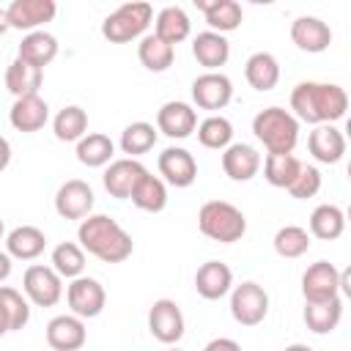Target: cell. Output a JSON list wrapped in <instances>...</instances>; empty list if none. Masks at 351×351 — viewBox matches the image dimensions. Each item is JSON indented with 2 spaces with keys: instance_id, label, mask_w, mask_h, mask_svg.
Segmentation results:
<instances>
[{
  "instance_id": "obj_30",
  "label": "cell",
  "mask_w": 351,
  "mask_h": 351,
  "mask_svg": "<svg viewBox=\"0 0 351 351\" xmlns=\"http://www.w3.org/2000/svg\"><path fill=\"white\" fill-rule=\"evenodd\" d=\"M41 82H44V71L30 66V63H25V60H19V58H14L8 63V69H5V88H8V93L14 99L38 93Z\"/></svg>"
},
{
  "instance_id": "obj_10",
  "label": "cell",
  "mask_w": 351,
  "mask_h": 351,
  "mask_svg": "<svg viewBox=\"0 0 351 351\" xmlns=\"http://www.w3.org/2000/svg\"><path fill=\"white\" fill-rule=\"evenodd\" d=\"M233 99V82L228 74L222 71H203L200 77H195L192 82V101L200 107V110H222L228 107Z\"/></svg>"
},
{
  "instance_id": "obj_32",
  "label": "cell",
  "mask_w": 351,
  "mask_h": 351,
  "mask_svg": "<svg viewBox=\"0 0 351 351\" xmlns=\"http://www.w3.org/2000/svg\"><path fill=\"white\" fill-rule=\"evenodd\" d=\"M74 154H77V162L85 165V167H104V165L112 162L115 143H112L107 134H101V132H88V134L77 143Z\"/></svg>"
},
{
  "instance_id": "obj_21",
  "label": "cell",
  "mask_w": 351,
  "mask_h": 351,
  "mask_svg": "<svg viewBox=\"0 0 351 351\" xmlns=\"http://www.w3.org/2000/svg\"><path fill=\"white\" fill-rule=\"evenodd\" d=\"M291 41L302 52H324L332 44V30L318 16H296L291 22Z\"/></svg>"
},
{
  "instance_id": "obj_49",
  "label": "cell",
  "mask_w": 351,
  "mask_h": 351,
  "mask_svg": "<svg viewBox=\"0 0 351 351\" xmlns=\"http://www.w3.org/2000/svg\"><path fill=\"white\" fill-rule=\"evenodd\" d=\"M3 236H5V225H3V219H0V241H3Z\"/></svg>"
},
{
  "instance_id": "obj_4",
  "label": "cell",
  "mask_w": 351,
  "mask_h": 351,
  "mask_svg": "<svg viewBox=\"0 0 351 351\" xmlns=\"http://www.w3.org/2000/svg\"><path fill=\"white\" fill-rule=\"evenodd\" d=\"M197 228L211 241L233 244L247 233V217L228 200H208L197 211Z\"/></svg>"
},
{
  "instance_id": "obj_5",
  "label": "cell",
  "mask_w": 351,
  "mask_h": 351,
  "mask_svg": "<svg viewBox=\"0 0 351 351\" xmlns=\"http://www.w3.org/2000/svg\"><path fill=\"white\" fill-rule=\"evenodd\" d=\"M154 19V8L151 3H143V0H132V3H123L118 5L112 14L104 16L101 22V36L112 44H126V41H134L145 33V27L151 25Z\"/></svg>"
},
{
  "instance_id": "obj_36",
  "label": "cell",
  "mask_w": 351,
  "mask_h": 351,
  "mask_svg": "<svg viewBox=\"0 0 351 351\" xmlns=\"http://www.w3.org/2000/svg\"><path fill=\"white\" fill-rule=\"evenodd\" d=\"M118 145L129 159H137V156L148 154L156 145V126L148 123V121H134L121 132V143Z\"/></svg>"
},
{
  "instance_id": "obj_16",
  "label": "cell",
  "mask_w": 351,
  "mask_h": 351,
  "mask_svg": "<svg viewBox=\"0 0 351 351\" xmlns=\"http://www.w3.org/2000/svg\"><path fill=\"white\" fill-rule=\"evenodd\" d=\"M145 173H148V170H145L137 159L123 156V159H112V162L107 165V170H104V176H101V184H104V189L110 192V197L129 200L132 192H134V186H137V181H140Z\"/></svg>"
},
{
  "instance_id": "obj_9",
  "label": "cell",
  "mask_w": 351,
  "mask_h": 351,
  "mask_svg": "<svg viewBox=\"0 0 351 351\" xmlns=\"http://www.w3.org/2000/svg\"><path fill=\"white\" fill-rule=\"evenodd\" d=\"M148 332L165 346H176L184 337V313L173 299H156L148 310Z\"/></svg>"
},
{
  "instance_id": "obj_7",
  "label": "cell",
  "mask_w": 351,
  "mask_h": 351,
  "mask_svg": "<svg viewBox=\"0 0 351 351\" xmlns=\"http://www.w3.org/2000/svg\"><path fill=\"white\" fill-rule=\"evenodd\" d=\"M269 313V293L263 285L247 280L230 288V315L241 326H258Z\"/></svg>"
},
{
  "instance_id": "obj_41",
  "label": "cell",
  "mask_w": 351,
  "mask_h": 351,
  "mask_svg": "<svg viewBox=\"0 0 351 351\" xmlns=\"http://www.w3.org/2000/svg\"><path fill=\"white\" fill-rule=\"evenodd\" d=\"M0 307H3L5 315H8L11 332H19V329L27 326V321H30V304H27V299H25L16 288L0 285Z\"/></svg>"
},
{
  "instance_id": "obj_43",
  "label": "cell",
  "mask_w": 351,
  "mask_h": 351,
  "mask_svg": "<svg viewBox=\"0 0 351 351\" xmlns=\"http://www.w3.org/2000/svg\"><path fill=\"white\" fill-rule=\"evenodd\" d=\"M203 351H241V346L236 340H230V337H214V340L206 343Z\"/></svg>"
},
{
  "instance_id": "obj_23",
  "label": "cell",
  "mask_w": 351,
  "mask_h": 351,
  "mask_svg": "<svg viewBox=\"0 0 351 351\" xmlns=\"http://www.w3.org/2000/svg\"><path fill=\"white\" fill-rule=\"evenodd\" d=\"M192 55L206 71H219V66H225L230 58V44L222 33L203 30L192 38Z\"/></svg>"
},
{
  "instance_id": "obj_1",
  "label": "cell",
  "mask_w": 351,
  "mask_h": 351,
  "mask_svg": "<svg viewBox=\"0 0 351 351\" xmlns=\"http://www.w3.org/2000/svg\"><path fill=\"white\" fill-rule=\"evenodd\" d=\"M291 115L296 121L321 126V123H335L346 115L348 110V93L346 88L335 82H299L291 90Z\"/></svg>"
},
{
  "instance_id": "obj_40",
  "label": "cell",
  "mask_w": 351,
  "mask_h": 351,
  "mask_svg": "<svg viewBox=\"0 0 351 351\" xmlns=\"http://www.w3.org/2000/svg\"><path fill=\"white\" fill-rule=\"evenodd\" d=\"M271 244H274V252L280 258L293 261V258H302L310 250V233L304 228H299V225H282L274 233V241Z\"/></svg>"
},
{
  "instance_id": "obj_6",
  "label": "cell",
  "mask_w": 351,
  "mask_h": 351,
  "mask_svg": "<svg viewBox=\"0 0 351 351\" xmlns=\"http://www.w3.org/2000/svg\"><path fill=\"white\" fill-rule=\"evenodd\" d=\"M22 291H25V299L36 307H55L63 296V280L52 266L33 263L25 269Z\"/></svg>"
},
{
  "instance_id": "obj_37",
  "label": "cell",
  "mask_w": 351,
  "mask_h": 351,
  "mask_svg": "<svg viewBox=\"0 0 351 351\" xmlns=\"http://www.w3.org/2000/svg\"><path fill=\"white\" fill-rule=\"evenodd\" d=\"M197 143L211 151H225L233 143V123L225 115H208L197 123Z\"/></svg>"
},
{
  "instance_id": "obj_28",
  "label": "cell",
  "mask_w": 351,
  "mask_h": 351,
  "mask_svg": "<svg viewBox=\"0 0 351 351\" xmlns=\"http://www.w3.org/2000/svg\"><path fill=\"white\" fill-rule=\"evenodd\" d=\"M343 318V299H326V302H304V324L313 335H329L337 329Z\"/></svg>"
},
{
  "instance_id": "obj_31",
  "label": "cell",
  "mask_w": 351,
  "mask_h": 351,
  "mask_svg": "<svg viewBox=\"0 0 351 351\" xmlns=\"http://www.w3.org/2000/svg\"><path fill=\"white\" fill-rule=\"evenodd\" d=\"M346 230V214L340 206L335 203H321L313 208L310 214V236L321 239V241H335L340 239Z\"/></svg>"
},
{
  "instance_id": "obj_11",
  "label": "cell",
  "mask_w": 351,
  "mask_h": 351,
  "mask_svg": "<svg viewBox=\"0 0 351 351\" xmlns=\"http://www.w3.org/2000/svg\"><path fill=\"white\" fill-rule=\"evenodd\" d=\"M156 167H159L162 181L170 184V186H176V189H186V186H192L195 178H197V162H195V156H192L186 148H181V145L165 148V151L159 154V159H156Z\"/></svg>"
},
{
  "instance_id": "obj_24",
  "label": "cell",
  "mask_w": 351,
  "mask_h": 351,
  "mask_svg": "<svg viewBox=\"0 0 351 351\" xmlns=\"http://www.w3.org/2000/svg\"><path fill=\"white\" fill-rule=\"evenodd\" d=\"M47 247V236L36 225H19L5 236V252L11 261H36Z\"/></svg>"
},
{
  "instance_id": "obj_29",
  "label": "cell",
  "mask_w": 351,
  "mask_h": 351,
  "mask_svg": "<svg viewBox=\"0 0 351 351\" xmlns=\"http://www.w3.org/2000/svg\"><path fill=\"white\" fill-rule=\"evenodd\" d=\"M244 77H247L250 88L266 93L280 82V63L271 52H252L244 63Z\"/></svg>"
},
{
  "instance_id": "obj_12",
  "label": "cell",
  "mask_w": 351,
  "mask_h": 351,
  "mask_svg": "<svg viewBox=\"0 0 351 351\" xmlns=\"http://www.w3.org/2000/svg\"><path fill=\"white\" fill-rule=\"evenodd\" d=\"M302 296L304 302H326L340 296V269L329 261H315L302 274Z\"/></svg>"
},
{
  "instance_id": "obj_46",
  "label": "cell",
  "mask_w": 351,
  "mask_h": 351,
  "mask_svg": "<svg viewBox=\"0 0 351 351\" xmlns=\"http://www.w3.org/2000/svg\"><path fill=\"white\" fill-rule=\"evenodd\" d=\"M11 332V324H8V315H5V310L0 307V337L3 335H8Z\"/></svg>"
},
{
  "instance_id": "obj_45",
  "label": "cell",
  "mask_w": 351,
  "mask_h": 351,
  "mask_svg": "<svg viewBox=\"0 0 351 351\" xmlns=\"http://www.w3.org/2000/svg\"><path fill=\"white\" fill-rule=\"evenodd\" d=\"M8 274H11V255L0 250V282L8 280Z\"/></svg>"
},
{
  "instance_id": "obj_2",
  "label": "cell",
  "mask_w": 351,
  "mask_h": 351,
  "mask_svg": "<svg viewBox=\"0 0 351 351\" xmlns=\"http://www.w3.org/2000/svg\"><path fill=\"white\" fill-rule=\"evenodd\" d=\"M77 241L82 252L99 258L101 263H123L134 250L132 236L107 214H88L80 219Z\"/></svg>"
},
{
  "instance_id": "obj_15",
  "label": "cell",
  "mask_w": 351,
  "mask_h": 351,
  "mask_svg": "<svg viewBox=\"0 0 351 351\" xmlns=\"http://www.w3.org/2000/svg\"><path fill=\"white\" fill-rule=\"evenodd\" d=\"M197 129V112L186 101H165L156 112V132L170 140H186Z\"/></svg>"
},
{
  "instance_id": "obj_19",
  "label": "cell",
  "mask_w": 351,
  "mask_h": 351,
  "mask_svg": "<svg viewBox=\"0 0 351 351\" xmlns=\"http://www.w3.org/2000/svg\"><path fill=\"white\" fill-rule=\"evenodd\" d=\"M307 148L313 154L315 162L321 165H337L346 154V137L335 123H321L310 132L307 137Z\"/></svg>"
},
{
  "instance_id": "obj_38",
  "label": "cell",
  "mask_w": 351,
  "mask_h": 351,
  "mask_svg": "<svg viewBox=\"0 0 351 351\" xmlns=\"http://www.w3.org/2000/svg\"><path fill=\"white\" fill-rule=\"evenodd\" d=\"M261 165H263V178L277 189H288L302 167V162L293 154H266Z\"/></svg>"
},
{
  "instance_id": "obj_27",
  "label": "cell",
  "mask_w": 351,
  "mask_h": 351,
  "mask_svg": "<svg viewBox=\"0 0 351 351\" xmlns=\"http://www.w3.org/2000/svg\"><path fill=\"white\" fill-rule=\"evenodd\" d=\"M189 30H192V22H189V16H186V11L181 5H165L156 14L154 36L162 38L165 44H170V47L186 41L189 38Z\"/></svg>"
},
{
  "instance_id": "obj_8",
  "label": "cell",
  "mask_w": 351,
  "mask_h": 351,
  "mask_svg": "<svg viewBox=\"0 0 351 351\" xmlns=\"http://www.w3.org/2000/svg\"><path fill=\"white\" fill-rule=\"evenodd\" d=\"M66 302H69V310L71 315L77 318H96L101 315L104 304H107V293H104V285L96 280V277H74L69 285H66Z\"/></svg>"
},
{
  "instance_id": "obj_17",
  "label": "cell",
  "mask_w": 351,
  "mask_h": 351,
  "mask_svg": "<svg viewBox=\"0 0 351 351\" xmlns=\"http://www.w3.org/2000/svg\"><path fill=\"white\" fill-rule=\"evenodd\" d=\"M47 346L52 351H80L88 340V329H85V321L77 318V315H55L47 329Z\"/></svg>"
},
{
  "instance_id": "obj_47",
  "label": "cell",
  "mask_w": 351,
  "mask_h": 351,
  "mask_svg": "<svg viewBox=\"0 0 351 351\" xmlns=\"http://www.w3.org/2000/svg\"><path fill=\"white\" fill-rule=\"evenodd\" d=\"M282 351H313L307 343H291V346H285Z\"/></svg>"
},
{
  "instance_id": "obj_34",
  "label": "cell",
  "mask_w": 351,
  "mask_h": 351,
  "mask_svg": "<svg viewBox=\"0 0 351 351\" xmlns=\"http://www.w3.org/2000/svg\"><path fill=\"white\" fill-rule=\"evenodd\" d=\"M52 132L60 143H80L88 134V112L77 104L63 107L55 118H52Z\"/></svg>"
},
{
  "instance_id": "obj_14",
  "label": "cell",
  "mask_w": 351,
  "mask_h": 351,
  "mask_svg": "<svg viewBox=\"0 0 351 351\" xmlns=\"http://www.w3.org/2000/svg\"><path fill=\"white\" fill-rule=\"evenodd\" d=\"M55 211L63 219H85L93 211V189L82 178H69L55 192Z\"/></svg>"
},
{
  "instance_id": "obj_50",
  "label": "cell",
  "mask_w": 351,
  "mask_h": 351,
  "mask_svg": "<svg viewBox=\"0 0 351 351\" xmlns=\"http://www.w3.org/2000/svg\"><path fill=\"white\" fill-rule=\"evenodd\" d=\"M167 351H181V348H167Z\"/></svg>"
},
{
  "instance_id": "obj_22",
  "label": "cell",
  "mask_w": 351,
  "mask_h": 351,
  "mask_svg": "<svg viewBox=\"0 0 351 351\" xmlns=\"http://www.w3.org/2000/svg\"><path fill=\"white\" fill-rule=\"evenodd\" d=\"M222 170L230 181H252L261 170V154L247 143H230L222 151Z\"/></svg>"
},
{
  "instance_id": "obj_42",
  "label": "cell",
  "mask_w": 351,
  "mask_h": 351,
  "mask_svg": "<svg viewBox=\"0 0 351 351\" xmlns=\"http://www.w3.org/2000/svg\"><path fill=\"white\" fill-rule=\"evenodd\" d=\"M318 189H321V170H318L315 165H304V162H302V167H299L296 178H293V184L288 186L291 197L307 200V197H315Z\"/></svg>"
},
{
  "instance_id": "obj_13",
  "label": "cell",
  "mask_w": 351,
  "mask_h": 351,
  "mask_svg": "<svg viewBox=\"0 0 351 351\" xmlns=\"http://www.w3.org/2000/svg\"><path fill=\"white\" fill-rule=\"evenodd\" d=\"M58 14L55 0H14L5 8V19H8V30H41V25L52 22Z\"/></svg>"
},
{
  "instance_id": "obj_26",
  "label": "cell",
  "mask_w": 351,
  "mask_h": 351,
  "mask_svg": "<svg viewBox=\"0 0 351 351\" xmlns=\"http://www.w3.org/2000/svg\"><path fill=\"white\" fill-rule=\"evenodd\" d=\"M195 5L206 14V22H208V30L214 33H230L241 25L244 14H241V5L236 0H195Z\"/></svg>"
},
{
  "instance_id": "obj_20",
  "label": "cell",
  "mask_w": 351,
  "mask_h": 351,
  "mask_svg": "<svg viewBox=\"0 0 351 351\" xmlns=\"http://www.w3.org/2000/svg\"><path fill=\"white\" fill-rule=\"evenodd\" d=\"M230 288H233V271L222 261H206L195 271V291L208 302L222 299L225 293H230Z\"/></svg>"
},
{
  "instance_id": "obj_25",
  "label": "cell",
  "mask_w": 351,
  "mask_h": 351,
  "mask_svg": "<svg viewBox=\"0 0 351 351\" xmlns=\"http://www.w3.org/2000/svg\"><path fill=\"white\" fill-rule=\"evenodd\" d=\"M16 58L44 71V66H49L58 58V38L52 33H47V30H33L19 41Z\"/></svg>"
},
{
  "instance_id": "obj_48",
  "label": "cell",
  "mask_w": 351,
  "mask_h": 351,
  "mask_svg": "<svg viewBox=\"0 0 351 351\" xmlns=\"http://www.w3.org/2000/svg\"><path fill=\"white\" fill-rule=\"evenodd\" d=\"M8 30V19H5V8H0V36Z\"/></svg>"
},
{
  "instance_id": "obj_35",
  "label": "cell",
  "mask_w": 351,
  "mask_h": 351,
  "mask_svg": "<svg viewBox=\"0 0 351 351\" xmlns=\"http://www.w3.org/2000/svg\"><path fill=\"white\" fill-rule=\"evenodd\" d=\"M137 58L140 63L148 69V71H167L173 66V58H176V47L165 44L162 38H156L154 33L143 36L140 44H137Z\"/></svg>"
},
{
  "instance_id": "obj_39",
  "label": "cell",
  "mask_w": 351,
  "mask_h": 351,
  "mask_svg": "<svg viewBox=\"0 0 351 351\" xmlns=\"http://www.w3.org/2000/svg\"><path fill=\"white\" fill-rule=\"evenodd\" d=\"M52 269L60 274V280H74L82 277L85 271V252L74 241H60L52 250Z\"/></svg>"
},
{
  "instance_id": "obj_3",
  "label": "cell",
  "mask_w": 351,
  "mask_h": 351,
  "mask_svg": "<svg viewBox=\"0 0 351 351\" xmlns=\"http://www.w3.org/2000/svg\"><path fill=\"white\" fill-rule=\"evenodd\" d=\"M252 134L269 154H293L299 143V121L282 107H266L252 118Z\"/></svg>"
},
{
  "instance_id": "obj_33",
  "label": "cell",
  "mask_w": 351,
  "mask_h": 351,
  "mask_svg": "<svg viewBox=\"0 0 351 351\" xmlns=\"http://www.w3.org/2000/svg\"><path fill=\"white\" fill-rule=\"evenodd\" d=\"M129 200H132L140 211L159 214V211H165V206H167V184H165L159 176L145 173V176L137 181V186H134V192H132Z\"/></svg>"
},
{
  "instance_id": "obj_18",
  "label": "cell",
  "mask_w": 351,
  "mask_h": 351,
  "mask_svg": "<svg viewBox=\"0 0 351 351\" xmlns=\"http://www.w3.org/2000/svg\"><path fill=\"white\" fill-rule=\"evenodd\" d=\"M8 121H11V126L16 132L33 134V132H38V129L47 126V121H49V104L38 93L14 99V104L8 110Z\"/></svg>"
},
{
  "instance_id": "obj_44",
  "label": "cell",
  "mask_w": 351,
  "mask_h": 351,
  "mask_svg": "<svg viewBox=\"0 0 351 351\" xmlns=\"http://www.w3.org/2000/svg\"><path fill=\"white\" fill-rule=\"evenodd\" d=\"M8 162H11V143L5 137H0V173L8 167Z\"/></svg>"
}]
</instances>
